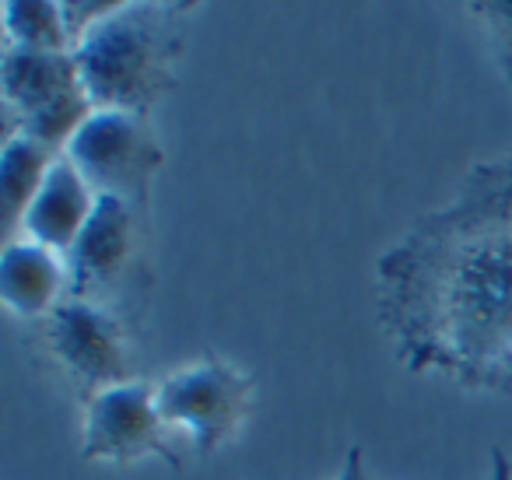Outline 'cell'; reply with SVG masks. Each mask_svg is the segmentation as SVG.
I'll return each mask as SVG.
<instances>
[{
  "instance_id": "cell-12",
  "label": "cell",
  "mask_w": 512,
  "mask_h": 480,
  "mask_svg": "<svg viewBox=\"0 0 512 480\" xmlns=\"http://www.w3.org/2000/svg\"><path fill=\"white\" fill-rule=\"evenodd\" d=\"M4 39L15 50L32 53H74L71 32L64 22V4L53 0H11L0 8Z\"/></svg>"
},
{
  "instance_id": "cell-2",
  "label": "cell",
  "mask_w": 512,
  "mask_h": 480,
  "mask_svg": "<svg viewBox=\"0 0 512 480\" xmlns=\"http://www.w3.org/2000/svg\"><path fill=\"white\" fill-rule=\"evenodd\" d=\"M193 4L162 0H120L78 46L81 85L95 113H130L148 120L151 109L176 88V64L183 57L179 15Z\"/></svg>"
},
{
  "instance_id": "cell-14",
  "label": "cell",
  "mask_w": 512,
  "mask_h": 480,
  "mask_svg": "<svg viewBox=\"0 0 512 480\" xmlns=\"http://www.w3.org/2000/svg\"><path fill=\"white\" fill-rule=\"evenodd\" d=\"M470 11L488 22L491 39L498 46V57H502V71L512 85V4H470Z\"/></svg>"
},
{
  "instance_id": "cell-6",
  "label": "cell",
  "mask_w": 512,
  "mask_h": 480,
  "mask_svg": "<svg viewBox=\"0 0 512 480\" xmlns=\"http://www.w3.org/2000/svg\"><path fill=\"white\" fill-rule=\"evenodd\" d=\"M39 340H43L46 358L57 361V368L78 389L81 403L123 382H134L130 326L99 305L64 298L39 323Z\"/></svg>"
},
{
  "instance_id": "cell-11",
  "label": "cell",
  "mask_w": 512,
  "mask_h": 480,
  "mask_svg": "<svg viewBox=\"0 0 512 480\" xmlns=\"http://www.w3.org/2000/svg\"><path fill=\"white\" fill-rule=\"evenodd\" d=\"M57 155L39 148L29 137H8L4 141V155H0V197H4V225H8V239H15L22 228L25 211L32 207L36 193L43 190L46 176H50Z\"/></svg>"
},
{
  "instance_id": "cell-5",
  "label": "cell",
  "mask_w": 512,
  "mask_h": 480,
  "mask_svg": "<svg viewBox=\"0 0 512 480\" xmlns=\"http://www.w3.org/2000/svg\"><path fill=\"white\" fill-rule=\"evenodd\" d=\"M64 155L99 197H116L144 221L151 218V186L165 165V151L148 120L130 113H92Z\"/></svg>"
},
{
  "instance_id": "cell-15",
  "label": "cell",
  "mask_w": 512,
  "mask_h": 480,
  "mask_svg": "<svg viewBox=\"0 0 512 480\" xmlns=\"http://www.w3.org/2000/svg\"><path fill=\"white\" fill-rule=\"evenodd\" d=\"M467 183L484 186V190H495V193H509L512 197V155L491 158V162H477L474 169H470Z\"/></svg>"
},
{
  "instance_id": "cell-4",
  "label": "cell",
  "mask_w": 512,
  "mask_h": 480,
  "mask_svg": "<svg viewBox=\"0 0 512 480\" xmlns=\"http://www.w3.org/2000/svg\"><path fill=\"white\" fill-rule=\"evenodd\" d=\"M158 414L169 428L183 431L197 456H214L228 445L256 407V382L232 361L204 354L158 382Z\"/></svg>"
},
{
  "instance_id": "cell-3",
  "label": "cell",
  "mask_w": 512,
  "mask_h": 480,
  "mask_svg": "<svg viewBox=\"0 0 512 480\" xmlns=\"http://www.w3.org/2000/svg\"><path fill=\"white\" fill-rule=\"evenodd\" d=\"M67 274V298L99 305L134 330L151 288L148 221L123 200L99 197L85 232L67 253Z\"/></svg>"
},
{
  "instance_id": "cell-1",
  "label": "cell",
  "mask_w": 512,
  "mask_h": 480,
  "mask_svg": "<svg viewBox=\"0 0 512 480\" xmlns=\"http://www.w3.org/2000/svg\"><path fill=\"white\" fill-rule=\"evenodd\" d=\"M379 323L411 372L512 393V197L463 183L376 263Z\"/></svg>"
},
{
  "instance_id": "cell-10",
  "label": "cell",
  "mask_w": 512,
  "mask_h": 480,
  "mask_svg": "<svg viewBox=\"0 0 512 480\" xmlns=\"http://www.w3.org/2000/svg\"><path fill=\"white\" fill-rule=\"evenodd\" d=\"M67 288H71L67 256H60L50 246H39L25 235L8 239L0 253V295L18 319L43 323L67 298Z\"/></svg>"
},
{
  "instance_id": "cell-9",
  "label": "cell",
  "mask_w": 512,
  "mask_h": 480,
  "mask_svg": "<svg viewBox=\"0 0 512 480\" xmlns=\"http://www.w3.org/2000/svg\"><path fill=\"white\" fill-rule=\"evenodd\" d=\"M95 204H99V193L88 186V179L81 176L71 158L60 155L53 162L50 176H46L43 190L36 193L32 207L25 211L18 232L25 239L39 242V246H50L60 256H67L74 242H78V235L85 232Z\"/></svg>"
},
{
  "instance_id": "cell-8",
  "label": "cell",
  "mask_w": 512,
  "mask_h": 480,
  "mask_svg": "<svg viewBox=\"0 0 512 480\" xmlns=\"http://www.w3.org/2000/svg\"><path fill=\"white\" fill-rule=\"evenodd\" d=\"M0 85H4V141L18 134L25 120L46 113L57 102L85 95L74 53H32L4 46L0 60Z\"/></svg>"
},
{
  "instance_id": "cell-7",
  "label": "cell",
  "mask_w": 512,
  "mask_h": 480,
  "mask_svg": "<svg viewBox=\"0 0 512 480\" xmlns=\"http://www.w3.org/2000/svg\"><path fill=\"white\" fill-rule=\"evenodd\" d=\"M158 382L134 379L92 396L85 403V442L81 459L88 463L130 466L144 456H158L176 473H183V456L176 435L158 414Z\"/></svg>"
},
{
  "instance_id": "cell-17",
  "label": "cell",
  "mask_w": 512,
  "mask_h": 480,
  "mask_svg": "<svg viewBox=\"0 0 512 480\" xmlns=\"http://www.w3.org/2000/svg\"><path fill=\"white\" fill-rule=\"evenodd\" d=\"M491 480H512V463L502 449H491Z\"/></svg>"
},
{
  "instance_id": "cell-16",
  "label": "cell",
  "mask_w": 512,
  "mask_h": 480,
  "mask_svg": "<svg viewBox=\"0 0 512 480\" xmlns=\"http://www.w3.org/2000/svg\"><path fill=\"white\" fill-rule=\"evenodd\" d=\"M334 480H369V477H365V452H362V445H351L348 459H344V470L337 473Z\"/></svg>"
},
{
  "instance_id": "cell-13",
  "label": "cell",
  "mask_w": 512,
  "mask_h": 480,
  "mask_svg": "<svg viewBox=\"0 0 512 480\" xmlns=\"http://www.w3.org/2000/svg\"><path fill=\"white\" fill-rule=\"evenodd\" d=\"M116 8H120V0H64V22L67 32H71V43L78 46Z\"/></svg>"
}]
</instances>
